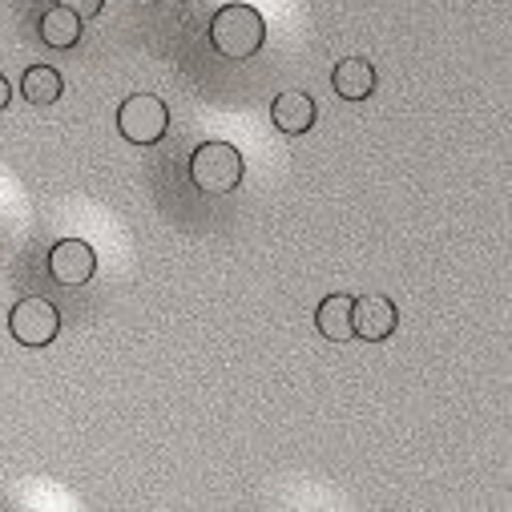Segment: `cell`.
Here are the masks:
<instances>
[{
  "instance_id": "4",
  "label": "cell",
  "mask_w": 512,
  "mask_h": 512,
  "mask_svg": "<svg viewBox=\"0 0 512 512\" xmlns=\"http://www.w3.org/2000/svg\"><path fill=\"white\" fill-rule=\"evenodd\" d=\"M9 335L21 347H49L61 335V311L49 299L29 295V299L13 303V311H9Z\"/></svg>"
},
{
  "instance_id": "3",
  "label": "cell",
  "mask_w": 512,
  "mask_h": 512,
  "mask_svg": "<svg viewBox=\"0 0 512 512\" xmlns=\"http://www.w3.org/2000/svg\"><path fill=\"white\" fill-rule=\"evenodd\" d=\"M190 182L202 194H230L242 182V154L230 142H202L190 154Z\"/></svg>"
},
{
  "instance_id": "1",
  "label": "cell",
  "mask_w": 512,
  "mask_h": 512,
  "mask_svg": "<svg viewBox=\"0 0 512 512\" xmlns=\"http://www.w3.org/2000/svg\"><path fill=\"white\" fill-rule=\"evenodd\" d=\"M210 45L226 61H250L267 45V21L254 5H222L210 17Z\"/></svg>"
},
{
  "instance_id": "12",
  "label": "cell",
  "mask_w": 512,
  "mask_h": 512,
  "mask_svg": "<svg viewBox=\"0 0 512 512\" xmlns=\"http://www.w3.org/2000/svg\"><path fill=\"white\" fill-rule=\"evenodd\" d=\"M57 5L69 9V13H77L81 21H89V17H97L105 9V0H57Z\"/></svg>"
},
{
  "instance_id": "11",
  "label": "cell",
  "mask_w": 512,
  "mask_h": 512,
  "mask_svg": "<svg viewBox=\"0 0 512 512\" xmlns=\"http://www.w3.org/2000/svg\"><path fill=\"white\" fill-rule=\"evenodd\" d=\"M21 93H25L29 105H53V101H61L65 81H61V73L53 65H33L21 77Z\"/></svg>"
},
{
  "instance_id": "2",
  "label": "cell",
  "mask_w": 512,
  "mask_h": 512,
  "mask_svg": "<svg viewBox=\"0 0 512 512\" xmlns=\"http://www.w3.org/2000/svg\"><path fill=\"white\" fill-rule=\"evenodd\" d=\"M170 130V105L158 93H134L117 105V134L130 146H158Z\"/></svg>"
},
{
  "instance_id": "5",
  "label": "cell",
  "mask_w": 512,
  "mask_h": 512,
  "mask_svg": "<svg viewBox=\"0 0 512 512\" xmlns=\"http://www.w3.org/2000/svg\"><path fill=\"white\" fill-rule=\"evenodd\" d=\"M49 275L61 287H85L97 275V254L85 238H61L49 250Z\"/></svg>"
},
{
  "instance_id": "6",
  "label": "cell",
  "mask_w": 512,
  "mask_h": 512,
  "mask_svg": "<svg viewBox=\"0 0 512 512\" xmlns=\"http://www.w3.org/2000/svg\"><path fill=\"white\" fill-rule=\"evenodd\" d=\"M400 327V311L392 299H383V295H363L351 303V331L355 339L363 343H383V339H392Z\"/></svg>"
},
{
  "instance_id": "10",
  "label": "cell",
  "mask_w": 512,
  "mask_h": 512,
  "mask_svg": "<svg viewBox=\"0 0 512 512\" xmlns=\"http://www.w3.org/2000/svg\"><path fill=\"white\" fill-rule=\"evenodd\" d=\"M37 33H41V41H45L49 49H73V45L81 41V17L69 13V9H61V5H53V9L41 13Z\"/></svg>"
},
{
  "instance_id": "13",
  "label": "cell",
  "mask_w": 512,
  "mask_h": 512,
  "mask_svg": "<svg viewBox=\"0 0 512 512\" xmlns=\"http://www.w3.org/2000/svg\"><path fill=\"white\" fill-rule=\"evenodd\" d=\"M9 101H13V85H9V77L0 73V113L9 109Z\"/></svg>"
},
{
  "instance_id": "8",
  "label": "cell",
  "mask_w": 512,
  "mask_h": 512,
  "mask_svg": "<svg viewBox=\"0 0 512 512\" xmlns=\"http://www.w3.org/2000/svg\"><path fill=\"white\" fill-rule=\"evenodd\" d=\"M331 89L343 97V101H367L375 93V69L371 61L363 57H343L335 69H331Z\"/></svg>"
},
{
  "instance_id": "9",
  "label": "cell",
  "mask_w": 512,
  "mask_h": 512,
  "mask_svg": "<svg viewBox=\"0 0 512 512\" xmlns=\"http://www.w3.org/2000/svg\"><path fill=\"white\" fill-rule=\"evenodd\" d=\"M351 303H355V295H327L319 303L315 327H319L323 339H331V343H351L355 339V331H351Z\"/></svg>"
},
{
  "instance_id": "7",
  "label": "cell",
  "mask_w": 512,
  "mask_h": 512,
  "mask_svg": "<svg viewBox=\"0 0 512 512\" xmlns=\"http://www.w3.org/2000/svg\"><path fill=\"white\" fill-rule=\"evenodd\" d=\"M271 121H275V130L279 134H307L315 130V121H319V105L311 101V93H299V89H287L271 101Z\"/></svg>"
},
{
  "instance_id": "14",
  "label": "cell",
  "mask_w": 512,
  "mask_h": 512,
  "mask_svg": "<svg viewBox=\"0 0 512 512\" xmlns=\"http://www.w3.org/2000/svg\"><path fill=\"white\" fill-rule=\"evenodd\" d=\"M154 5H186V0H154Z\"/></svg>"
}]
</instances>
